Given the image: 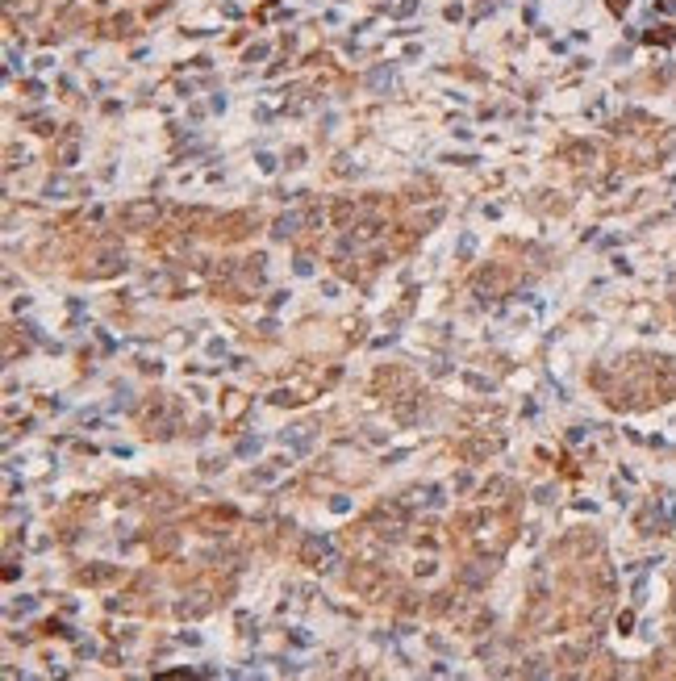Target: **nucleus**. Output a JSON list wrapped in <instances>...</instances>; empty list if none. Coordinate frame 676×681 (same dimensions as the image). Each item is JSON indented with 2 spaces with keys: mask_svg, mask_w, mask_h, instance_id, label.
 I'll return each instance as SVG.
<instances>
[{
  "mask_svg": "<svg viewBox=\"0 0 676 681\" xmlns=\"http://www.w3.org/2000/svg\"><path fill=\"white\" fill-rule=\"evenodd\" d=\"M121 222H126V226H155V222H159V205H155V201H138V205H126V209H121Z\"/></svg>",
  "mask_w": 676,
  "mask_h": 681,
  "instance_id": "nucleus-1",
  "label": "nucleus"
},
{
  "mask_svg": "<svg viewBox=\"0 0 676 681\" xmlns=\"http://www.w3.org/2000/svg\"><path fill=\"white\" fill-rule=\"evenodd\" d=\"M297 226H301V218H297V214H288V218H280V222H275L271 234H275V238H288V234H297Z\"/></svg>",
  "mask_w": 676,
  "mask_h": 681,
  "instance_id": "nucleus-2",
  "label": "nucleus"
}]
</instances>
